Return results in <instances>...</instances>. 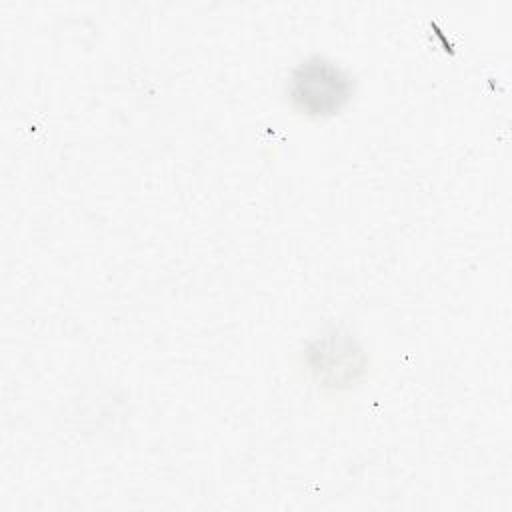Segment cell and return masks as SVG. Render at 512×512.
Listing matches in <instances>:
<instances>
[{"instance_id":"cell-1","label":"cell","mask_w":512,"mask_h":512,"mask_svg":"<svg viewBox=\"0 0 512 512\" xmlns=\"http://www.w3.org/2000/svg\"><path fill=\"white\" fill-rule=\"evenodd\" d=\"M352 96V78L332 60L314 56L288 78V100L298 114L324 118L340 112Z\"/></svg>"},{"instance_id":"cell-2","label":"cell","mask_w":512,"mask_h":512,"mask_svg":"<svg viewBox=\"0 0 512 512\" xmlns=\"http://www.w3.org/2000/svg\"><path fill=\"white\" fill-rule=\"evenodd\" d=\"M308 358L318 378L328 382L326 386L334 388H340L346 382H354L356 374L362 370L364 360L362 350L354 344V340L340 336L338 332L318 340L308 350Z\"/></svg>"}]
</instances>
